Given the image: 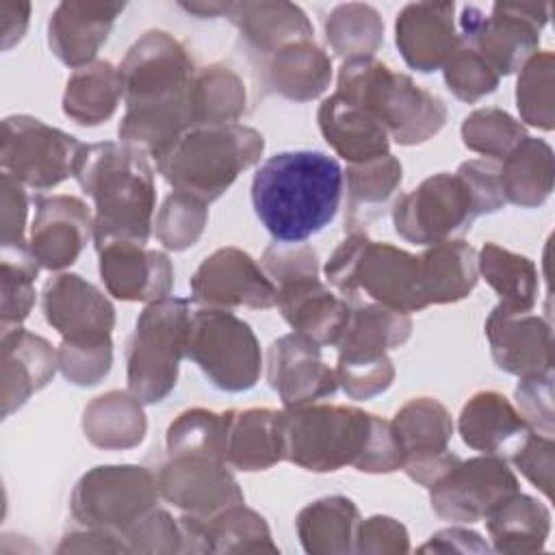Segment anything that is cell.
Wrapping results in <instances>:
<instances>
[{"label":"cell","mask_w":555,"mask_h":555,"mask_svg":"<svg viewBox=\"0 0 555 555\" xmlns=\"http://www.w3.org/2000/svg\"><path fill=\"white\" fill-rule=\"evenodd\" d=\"M555 180L553 150L544 139L527 137L499 160V182L505 202L520 208L542 206Z\"/></svg>","instance_id":"36"},{"label":"cell","mask_w":555,"mask_h":555,"mask_svg":"<svg viewBox=\"0 0 555 555\" xmlns=\"http://www.w3.org/2000/svg\"><path fill=\"white\" fill-rule=\"evenodd\" d=\"M225 17L236 26L245 48L260 61L288 43L314 39L304 9L284 0L230 2Z\"/></svg>","instance_id":"28"},{"label":"cell","mask_w":555,"mask_h":555,"mask_svg":"<svg viewBox=\"0 0 555 555\" xmlns=\"http://www.w3.org/2000/svg\"><path fill=\"white\" fill-rule=\"evenodd\" d=\"M447 89L462 102H477L499 87L501 76L490 63L466 41H457L453 54L442 65Z\"/></svg>","instance_id":"49"},{"label":"cell","mask_w":555,"mask_h":555,"mask_svg":"<svg viewBox=\"0 0 555 555\" xmlns=\"http://www.w3.org/2000/svg\"><path fill=\"white\" fill-rule=\"evenodd\" d=\"M76 182L93 199L95 249L113 241L145 245L156 208L154 173L143 152L126 143H87Z\"/></svg>","instance_id":"4"},{"label":"cell","mask_w":555,"mask_h":555,"mask_svg":"<svg viewBox=\"0 0 555 555\" xmlns=\"http://www.w3.org/2000/svg\"><path fill=\"white\" fill-rule=\"evenodd\" d=\"M410 535L408 529L390 516H371L360 520L356 533V553H408Z\"/></svg>","instance_id":"56"},{"label":"cell","mask_w":555,"mask_h":555,"mask_svg":"<svg viewBox=\"0 0 555 555\" xmlns=\"http://www.w3.org/2000/svg\"><path fill=\"white\" fill-rule=\"evenodd\" d=\"M260 78L269 91L291 102H310L330 87L332 59L314 39L295 41L260 61Z\"/></svg>","instance_id":"29"},{"label":"cell","mask_w":555,"mask_h":555,"mask_svg":"<svg viewBox=\"0 0 555 555\" xmlns=\"http://www.w3.org/2000/svg\"><path fill=\"white\" fill-rule=\"evenodd\" d=\"M548 11L551 7L542 2H496L490 15L477 7H464L457 33L499 76H509L538 52Z\"/></svg>","instance_id":"13"},{"label":"cell","mask_w":555,"mask_h":555,"mask_svg":"<svg viewBox=\"0 0 555 555\" xmlns=\"http://www.w3.org/2000/svg\"><path fill=\"white\" fill-rule=\"evenodd\" d=\"M345 171L319 150H286L260 163L251 180V206L278 243H304L338 212Z\"/></svg>","instance_id":"3"},{"label":"cell","mask_w":555,"mask_h":555,"mask_svg":"<svg viewBox=\"0 0 555 555\" xmlns=\"http://www.w3.org/2000/svg\"><path fill=\"white\" fill-rule=\"evenodd\" d=\"M124 98L119 67L111 61L95 59L93 63L74 69L63 93V113L80 126H100L113 117Z\"/></svg>","instance_id":"37"},{"label":"cell","mask_w":555,"mask_h":555,"mask_svg":"<svg viewBox=\"0 0 555 555\" xmlns=\"http://www.w3.org/2000/svg\"><path fill=\"white\" fill-rule=\"evenodd\" d=\"M87 143L30 115L2 119L0 165L24 186L46 191L76 173Z\"/></svg>","instance_id":"12"},{"label":"cell","mask_w":555,"mask_h":555,"mask_svg":"<svg viewBox=\"0 0 555 555\" xmlns=\"http://www.w3.org/2000/svg\"><path fill=\"white\" fill-rule=\"evenodd\" d=\"M206 553H278L267 520L245 507L230 505L210 518H202Z\"/></svg>","instance_id":"42"},{"label":"cell","mask_w":555,"mask_h":555,"mask_svg":"<svg viewBox=\"0 0 555 555\" xmlns=\"http://www.w3.org/2000/svg\"><path fill=\"white\" fill-rule=\"evenodd\" d=\"M180 7L199 17H219L228 13L230 2H180Z\"/></svg>","instance_id":"60"},{"label":"cell","mask_w":555,"mask_h":555,"mask_svg":"<svg viewBox=\"0 0 555 555\" xmlns=\"http://www.w3.org/2000/svg\"><path fill=\"white\" fill-rule=\"evenodd\" d=\"M460 41L455 2H410L395 22V43L403 61L429 74L440 69Z\"/></svg>","instance_id":"24"},{"label":"cell","mask_w":555,"mask_h":555,"mask_svg":"<svg viewBox=\"0 0 555 555\" xmlns=\"http://www.w3.org/2000/svg\"><path fill=\"white\" fill-rule=\"evenodd\" d=\"M421 286L425 306L455 304L477 284V251L462 238L429 245L421 256Z\"/></svg>","instance_id":"33"},{"label":"cell","mask_w":555,"mask_h":555,"mask_svg":"<svg viewBox=\"0 0 555 555\" xmlns=\"http://www.w3.org/2000/svg\"><path fill=\"white\" fill-rule=\"evenodd\" d=\"M41 310L65 343L111 340L115 327V308L108 297L76 273L50 278L41 293Z\"/></svg>","instance_id":"18"},{"label":"cell","mask_w":555,"mask_h":555,"mask_svg":"<svg viewBox=\"0 0 555 555\" xmlns=\"http://www.w3.org/2000/svg\"><path fill=\"white\" fill-rule=\"evenodd\" d=\"M0 238L2 247H28L26 219H28V195L24 184L11 173L0 176Z\"/></svg>","instance_id":"55"},{"label":"cell","mask_w":555,"mask_h":555,"mask_svg":"<svg viewBox=\"0 0 555 555\" xmlns=\"http://www.w3.org/2000/svg\"><path fill=\"white\" fill-rule=\"evenodd\" d=\"M477 271L499 295V308L512 314L529 312L538 301L540 275L522 254L505 249L496 243H483L477 251Z\"/></svg>","instance_id":"39"},{"label":"cell","mask_w":555,"mask_h":555,"mask_svg":"<svg viewBox=\"0 0 555 555\" xmlns=\"http://www.w3.org/2000/svg\"><path fill=\"white\" fill-rule=\"evenodd\" d=\"M56 553H128V544L119 533L82 527L65 533Z\"/></svg>","instance_id":"57"},{"label":"cell","mask_w":555,"mask_h":555,"mask_svg":"<svg viewBox=\"0 0 555 555\" xmlns=\"http://www.w3.org/2000/svg\"><path fill=\"white\" fill-rule=\"evenodd\" d=\"M518 414L525 418L531 431L553 438L555 412H553V371L542 375L520 377L516 390Z\"/></svg>","instance_id":"53"},{"label":"cell","mask_w":555,"mask_h":555,"mask_svg":"<svg viewBox=\"0 0 555 555\" xmlns=\"http://www.w3.org/2000/svg\"><path fill=\"white\" fill-rule=\"evenodd\" d=\"M295 527L304 551L310 555L351 553L356 551L360 509L347 496H323L297 514Z\"/></svg>","instance_id":"35"},{"label":"cell","mask_w":555,"mask_h":555,"mask_svg":"<svg viewBox=\"0 0 555 555\" xmlns=\"http://www.w3.org/2000/svg\"><path fill=\"white\" fill-rule=\"evenodd\" d=\"M460 134H462V143L470 152H477L490 160L505 158L520 141L529 137L520 119L494 106L477 108L470 115H466V119L462 121Z\"/></svg>","instance_id":"47"},{"label":"cell","mask_w":555,"mask_h":555,"mask_svg":"<svg viewBox=\"0 0 555 555\" xmlns=\"http://www.w3.org/2000/svg\"><path fill=\"white\" fill-rule=\"evenodd\" d=\"M499 160L475 158L455 173H434L392 202L395 232L408 243L436 245L462 236L477 217L505 206Z\"/></svg>","instance_id":"5"},{"label":"cell","mask_w":555,"mask_h":555,"mask_svg":"<svg viewBox=\"0 0 555 555\" xmlns=\"http://www.w3.org/2000/svg\"><path fill=\"white\" fill-rule=\"evenodd\" d=\"M30 20V4L28 2H15V0H2L0 2V39L2 50H11L15 43L22 41Z\"/></svg>","instance_id":"59"},{"label":"cell","mask_w":555,"mask_h":555,"mask_svg":"<svg viewBox=\"0 0 555 555\" xmlns=\"http://www.w3.org/2000/svg\"><path fill=\"white\" fill-rule=\"evenodd\" d=\"M39 262L30 254V247H2V304H0V330L20 327L35 306V280Z\"/></svg>","instance_id":"45"},{"label":"cell","mask_w":555,"mask_h":555,"mask_svg":"<svg viewBox=\"0 0 555 555\" xmlns=\"http://www.w3.org/2000/svg\"><path fill=\"white\" fill-rule=\"evenodd\" d=\"M264 137L245 124L191 126L156 158L158 173L173 191L206 204L219 199L245 169L260 163Z\"/></svg>","instance_id":"6"},{"label":"cell","mask_w":555,"mask_h":555,"mask_svg":"<svg viewBox=\"0 0 555 555\" xmlns=\"http://www.w3.org/2000/svg\"><path fill=\"white\" fill-rule=\"evenodd\" d=\"M412 334V317L388 306L366 301L353 304L349 323L338 338V353L382 356L399 349Z\"/></svg>","instance_id":"40"},{"label":"cell","mask_w":555,"mask_h":555,"mask_svg":"<svg viewBox=\"0 0 555 555\" xmlns=\"http://www.w3.org/2000/svg\"><path fill=\"white\" fill-rule=\"evenodd\" d=\"M317 121L327 145L349 165L388 154L390 134L384 124L364 106L336 91L321 102Z\"/></svg>","instance_id":"27"},{"label":"cell","mask_w":555,"mask_h":555,"mask_svg":"<svg viewBox=\"0 0 555 555\" xmlns=\"http://www.w3.org/2000/svg\"><path fill=\"white\" fill-rule=\"evenodd\" d=\"M275 306L295 334L319 347L338 343L349 323L351 304L332 293L319 271L286 278L275 284Z\"/></svg>","instance_id":"21"},{"label":"cell","mask_w":555,"mask_h":555,"mask_svg":"<svg viewBox=\"0 0 555 555\" xmlns=\"http://www.w3.org/2000/svg\"><path fill=\"white\" fill-rule=\"evenodd\" d=\"M390 423L405 457L401 468L412 481L429 488L457 460V455L449 451L453 421L438 399H410L397 410Z\"/></svg>","instance_id":"16"},{"label":"cell","mask_w":555,"mask_h":555,"mask_svg":"<svg viewBox=\"0 0 555 555\" xmlns=\"http://www.w3.org/2000/svg\"><path fill=\"white\" fill-rule=\"evenodd\" d=\"M228 412L191 408L180 412L167 427L169 455H206L225 462Z\"/></svg>","instance_id":"44"},{"label":"cell","mask_w":555,"mask_h":555,"mask_svg":"<svg viewBox=\"0 0 555 555\" xmlns=\"http://www.w3.org/2000/svg\"><path fill=\"white\" fill-rule=\"evenodd\" d=\"M323 271L345 299L364 293L375 304L408 314L427 308L418 256L390 243H377L366 232L347 234L330 254Z\"/></svg>","instance_id":"8"},{"label":"cell","mask_w":555,"mask_h":555,"mask_svg":"<svg viewBox=\"0 0 555 555\" xmlns=\"http://www.w3.org/2000/svg\"><path fill=\"white\" fill-rule=\"evenodd\" d=\"M267 382L284 408H301L332 397L338 388L321 347L299 334H284L267 349Z\"/></svg>","instance_id":"19"},{"label":"cell","mask_w":555,"mask_h":555,"mask_svg":"<svg viewBox=\"0 0 555 555\" xmlns=\"http://www.w3.org/2000/svg\"><path fill=\"white\" fill-rule=\"evenodd\" d=\"M156 481L165 501L197 518H210L245 501L228 464L206 455H169L158 468Z\"/></svg>","instance_id":"17"},{"label":"cell","mask_w":555,"mask_h":555,"mask_svg":"<svg viewBox=\"0 0 555 555\" xmlns=\"http://www.w3.org/2000/svg\"><path fill=\"white\" fill-rule=\"evenodd\" d=\"M512 464L531 481L546 499H553V468L555 444L553 438L529 431L509 453Z\"/></svg>","instance_id":"54"},{"label":"cell","mask_w":555,"mask_h":555,"mask_svg":"<svg viewBox=\"0 0 555 555\" xmlns=\"http://www.w3.org/2000/svg\"><path fill=\"white\" fill-rule=\"evenodd\" d=\"M492 548L499 553L542 551L551 533V512L538 499L516 492L486 518Z\"/></svg>","instance_id":"38"},{"label":"cell","mask_w":555,"mask_h":555,"mask_svg":"<svg viewBox=\"0 0 555 555\" xmlns=\"http://www.w3.org/2000/svg\"><path fill=\"white\" fill-rule=\"evenodd\" d=\"M191 314L189 301L173 295L147 304L139 314L126 345V379L141 403H158L176 388Z\"/></svg>","instance_id":"9"},{"label":"cell","mask_w":555,"mask_h":555,"mask_svg":"<svg viewBox=\"0 0 555 555\" xmlns=\"http://www.w3.org/2000/svg\"><path fill=\"white\" fill-rule=\"evenodd\" d=\"M284 460L280 412L271 408L228 410L225 464L245 473L267 470Z\"/></svg>","instance_id":"31"},{"label":"cell","mask_w":555,"mask_h":555,"mask_svg":"<svg viewBox=\"0 0 555 555\" xmlns=\"http://www.w3.org/2000/svg\"><path fill=\"white\" fill-rule=\"evenodd\" d=\"M124 7V2L76 0L56 4L48 22V46L52 54L74 69L93 63Z\"/></svg>","instance_id":"25"},{"label":"cell","mask_w":555,"mask_h":555,"mask_svg":"<svg viewBox=\"0 0 555 555\" xmlns=\"http://www.w3.org/2000/svg\"><path fill=\"white\" fill-rule=\"evenodd\" d=\"M403 180V167L390 152L364 160L351 163L345 173V232H364L369 223L379 219Z\"/></svg>","instance_id":"32"},{"label":"cell","mask_w":555,"mask_h":555,"mask_svg":"<svg viewBox=\"0 0 555 555\" xmlns=\"http://www.w3.org/2000/svg\"><path fill=\"white\" fill-rule=\"evenodd\" d=\"M59 371L69 384L95 386L100 384L113 366V340L102 343H65L59 349Z\"/></svg>","instance_id":"51"},{"label":"cell","mask_w":555,"mask_h":555,"mask_svg":"<svg viewBox=\"0 0 555 555\" xmlns=\"http://www.w3.org/2000/svg\"><path fill=\"white\" fill-rule=\"evenodd\" d=\"M186 358L215 388L225 392L254 388L262 371V351L254 330L223 308H199L191 314Z\"/></svg>","instance_id":"11"},{"label":"cell","mask_w":555,"mask_h":555,"mask_svg":"<svg viewBox=\"0 0 555 555\" xmlns=\"http://www.w3.org/2000/svg\"><path fill=\"white\" fill-rule=\"evenodd\" d=\"M128 553H184V533L178 518L154 507L126 535Z\"/></svg>","instance_id":"52"},{"label":"cell","mask_w":555,"mask_h":555,"mask_svg":"<svg viewBox=\"0 0 555 555\" xmlns=\"http://www.w3.org/2000/svg\"><path fill=\"white\" fill-rule=\"evenodd\" d=\"M93 236L89 206L76 195H39L28 247L39 267L61 271L78 260Z\"/></svg>","instance_id":"20"},{"label":"cell","mask_w":555,"mask_h":555,"mask_svg":"<svg viewBox=\"0 0 555 555\" xmlns=\"http://www.w3.org/2000/svg\"><path fill=\"white\" fill-rule=\"evenodd\" d=\"M330 48L345 61L371 59L384 43V20L364 2H345L330 11L323 22Z\"/></svg>","instance_id":"43"},{"label":"cell","mask_w":555,"mask_h":555,"mask_svg":"<svg viewBox=\"0 0 555 555\" xmlns=\"http://www.w3.org/2000/svg\"><path fill=\"white\" fill-rule=\"evenodd\" d=\"M284 460L310 470L392 473L403 466V449L392 423L353 405L310 403L280 410Z\"/></svg>","instance_id":"2"},{"label":"cell","mask_w":555,"mask_h":555,"mask_svg":"<svg viewBox=\"0 0 555 555\" xmlns=\"http://www.w3.org/2000/svg\"><path fill=\"white\" fill-rule=\"evenodd\" d=\"M336 93L373 113L399 145H421L447 121V106L436 93L375 56L343 61Z\"/></svg>","instance_id":"7"},{"label":"cell","mask_w":555,"mask_h":555,"mask_svg":"<svg viewBox=\"0 0 555 555\" xmlns=\"http://www.w3.org/2000/svg\"><path fill=\"white\" fill-rule=\"evenodd\" d=\"M421 553H488L490 544L470 529L464 527H449L436 531L423 546Z\"/></svg>","instance_id":"58"},{"label":"cell","mask_w":555,"mask_h":555,"mask_svg":"<svg viewBox=\"0 0 555 555\" xmlns=\"http://www.w3.org/2000/svg\"><path fill=\"white\" fill-rule=\"evenodd\" d=\"M189 106L193 126L234 124L247 108L243 78L225 63H210L195 69Z\"/></svg>","instance_id":"41"},{"label":"cell","mask_w":555,"mask_h":555,"mask_svg":"<svg viewBox=\"0 0 555 555\" xmlns=\"http://www.w3.org/2000/svg\"><path fill=\"white\" fill-rule=\"evenodd\" d=\"M82 431L98 449H132L143 442L147 431L143 403L130 390H108L87 403Z\"/></svg>","instance_id":"34"},{"label":"cell","mask_w":555,"mask_h":555,"mask_svg":"<svg viewBox=\"0 0 555 555\" xmlns=\"http://www.w3.org/2000/svg\"><path fill=\"white\" fill-rule=\"evenodd\" d=\"M334 373L343 392L356 401L373 399L395 382V364L388 353L375 358L338 356Z\"/></svg>","instance_id":"50"},{"label":"cell","mask_w":555,"mask_h":555,"mask_svg":"<svg viewBox=\"0 0 555 555\" xmlns=\"http://www.w3.org/2000/svg\"><path fill=\"white\" fill-rule=\"evenodd\" d=\"M100 278L106 291L121 301H158L173 288V267L167 254L132 241H113L98 247Z\"/></svg>","instance_id":"22"},{"label":"cell","mask_w":555,"mask_h":555,"mask_svg":"<svg viewBox=\"0 0 555 555\" xmlns=\"http://www.w3.org/2000/svg\"><path fill=\"white\" fill-rule=\"evenodd\" d=\"M555 54L551 50L535 52L518 74L516 106L520 119L540 130L555 128V98H553Z\"/></svg>","instance_id":"46"},{"label":"cell","mask_w":555,"mask_h":555,"mask_svg":"<svg viewBox=\"0 0 555 555\" xmlns=\"http://www.w3.org/2000/svg\"><path fill=\"white\" fill-rule=\"evenodd\" d=\"M206 223L208 204L189 193L173 191L165 197L156 215L154 234L163 247L171 251H184L199 241Z\"/></svg>","instance_id":"48"},{"label":"cell","mask_w":555,"mask_h":555,"mask_svg":"<svg viewBox=\"0 0 555 555\" xmlns=\"http://www.w3.org/2000/svg\"><path fill=\"white\" fill-rule=\"evenodd\" d=\"M158 496L156 475L145 466H95L76 481L69 512L80 527L106 529L124 538L156 507Z\"/></svg>","instance_id":"10"},{"label":"cell","mask_w":555,"mask_h":555,"mask_svg":"<svg viewBox=\"0 0 555 555\" xmlns=\"http://www.w3.org/2000/svg\"><path fill=\"white\" fill-rule=\"evenodd\" d=\"M191 297L204 308H275V286L264 269L238 247H219L191 275Z\"/></svg>","instance_id":"15"},{"label":"cell","mask_w":555,"mask_h":555,"mask_svg":"<svg viewBox=\"0 0 555 555\" xmlns=\"http://www.w3.org/2000/svg\"><path fill=\"white\" fill-rule=\"evenodd\" d=\"M486 338L494 364L518 377L553 371L551 325L535 314H512L499 306L486 319Z\"/></svg>","instance_id":"23"},{"label":"cell","mask_w":555,"mask_h":555,"mask_svg":"<svg viewBox=\"0 0 555 555\" xmlns=\"http://www.w3.org/2000/svg\"><path fill=\"white\" fill-rule=\"evenodd\" d=\"M119 76L126 102L119 141L156 160L193 126V59L173 35L154 28L130 46L119 63Z\"/></svg>","instance_id":"1"},{"label":"cell","mask_w":555,"mask_h":555,"mask_svg":"<svg viewBox=\"0 0 555 555\" xmlns=\"http://www.w3.org/2000/svg\"><path fill=\"white\" fill-rule=\"evenodd\" d=\"M457 429L464 444L490 455L512 453L531 431L512 401L496 390L475 392L460 412Z\"/></svg>","instance_id":"30"},{"label":"cell","mask_w":555,"mask_h":555,"mask_svg":"<svg viewBox=\"0 0 555 555\" xmlns=\"http://www.w3.org/2000/svg\"><path fill=\"white\" fill-rule=\"evenodd\" d=\"M2 351V416L20 410L37 390L48 386L59 371L56 349L39 334L9 327L0 336Z\"/></svg>","instance_id":"26"},{"label":"cell","mask_w":555,"mask_h":555,"mask_svg":"<svg viewBox=\"0 0 555 555\" xmlns=\"http://www.w3.org/2000/svg\"><path fill=\"white\" fill-rule=\"evenodd\" d=\"M520 492V483L503 455L460 460L429 488L431 509L451 522H477L505 499Z\"/></svg>","instance_id":"14"}]
</instances>
